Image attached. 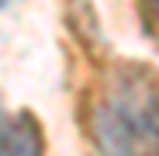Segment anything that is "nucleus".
<instances>
[{"mask_svg": "<svg viewBox=\"0 0 159 156\" xmlns=\"http://www.w3.org/2000/svg\"><path fill=\"white\" fill-rule=\"evenodd\" d=\"M0 156H45V135L31 111L0 108Z\"/></svg>", "mask_w": 159, "mask_h": 156, "instance_id": "2", "label": "nucleus"}, {"mask_svg": "<svg viewBox=\"0 0 159 156\" xmlns=\"http://www.w3.org/2000/svg\"><path fill=\"white\" fill-rule=\"evenodd\" d=\"M90 135L100 156H159V80L152 69L121 63L104 73Z\"/></svg>", "mask_w": 159, "mask_h": 156, "instance_id": "1", "label": "nucleus"}]
</instances>
